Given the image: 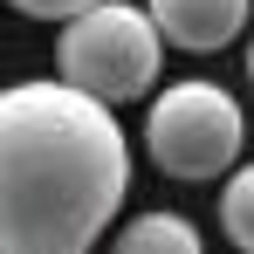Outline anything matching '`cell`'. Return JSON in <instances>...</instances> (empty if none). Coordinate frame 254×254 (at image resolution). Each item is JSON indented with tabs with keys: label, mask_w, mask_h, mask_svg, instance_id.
Returning a JSON list of instances; mask_svg holds the SVG:
<instances>
[{
	"label": "cell",
	"mask_w": 254,
	"mask_h": 254,
	"mask_svg": "<svg viewBox=\"0 0 254 254\" xmlns=\"http://www.w3.org/2000/svg\"><path fill=\"white\" fill-rule=\"evenodd\" d=\"M130 192L110 103L42 76L0 89V254H89Z\"/></svg>",
	"instance_id": "cell-1"
},
{
	"label": "cell",
	"mask_w": 254,
	"mask_h": 254,
	"mask_svg": "<svg viewBox=\"0 0 254 254\" xmlns=\"http://www.w3.org/2000/svg\"><path fill=\"white\" fill-rule=\"evenodd\" d=\"M158 62H165V35L151 7H130V0H89L83 14L62 21V42H55V76L89 89L110 110L151 96Z\"/></svg>",
	"instance_id": "cell-2"
},
{
	"label": "cell",
	"mask_w": 254,
	"mask_h": 254,
	"mask_svg": "<svg viewBox=\"0 0 254 254\" xmlns=\"http://www.w3.org/2000/svg\"><path fill=\"white\" fill-rule=\"evenodd\" d=\"M241 144H248V117L206 76L158 89L144 110V151L165 179H220L241 165Z\"/></svg>",
	"instance_id": "cell-3"
},
{
	"label": "cell",
	"mask_w": 254,
	"mask_h": 254,
	"mask_svg": "<svg viewBox=\"0 0 254 254\" xmlns=\"http://www.w3.org/2000/svg\"><path fill=\"white\" fill-rule=\"evenodd\" d=\"M144 7H151L158 35H165L172 48H186V55L227 48L248 28V14H254V0H144Z\"/></svg>",
	"instance_id": "cell-4"
},
{
	"label": "cell",
	"mask_w": 254,
	"mask_h": 254,
	"mask_svg": "<svg viewBox=\"0 0 254 254\" xmlns=\"http://www.w3.org/2000/svg\"><path fill=\"white\" fill-rule=\"evenodd\" d=\"M117 254H199V227L186 213H137L117 227Z\"/></svg>",
	"instance_id": "cell-5"
},
{
	"label": "cell",
	"mask_w": 254,
	"mask_h": 254,
	"mask_svg": "<svg viewBox=\"0 0 254 254\" xmlns=\"http://www.w3.org/2000/svg\"><path fill=\"white\" fill-rule=\"evenodd\" d=\"M220 227L241 254H254V165H234L220 186Z\"/></svg>",
	"instance_id": "cell-6"
},
{
	"label": "cell",
	"mask_w": 254,
	"mask_h": 254,
	"mask_svg": "<svg viewBox=\"0 0 254 254\" xmlns=\"http://www.w3.org/2000/svg\"><path fill=\"white\" fill-rule=\"evenodd\" d=\"M14 14H28V21H69V14H83L89 0H7Z\"/></svg>",
	"instance_id": "cell-7"
},
{
	"label": "cell",
	"mask_w": 254,
	"mask_h": 254,
	"mask_svg": "<svg viewBox=\"0 0 254 254\" xmlns=\"http://www.w3.org/2000/svg\"><path fill=\"white\" fill-rule=\"evenodd\" d=\"M248 83H254V42H248Z\"/></svg>",
	"instance_id": "cell-8"
}]
</instances>
